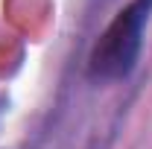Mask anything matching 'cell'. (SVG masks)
I'll list each match as a JSON object with an SVG mask.
<instances>
[{"mask_svg":"<svg viewBox=\"0 0 152 149\" xmlns=\"http://www.w3.org/2000/svg\"><path fill=\"white\" fill-rule=\"evenodd\" d=\"M152 12V0H132L117 18L108 23V29L96 41L91 53V76L94 79H123L132 73L134 61L140 56L143 26Z\"/></svg>","mask_w":152,"mask_h":149,"instance_id":"1","label":"cell"}]
</instances>
